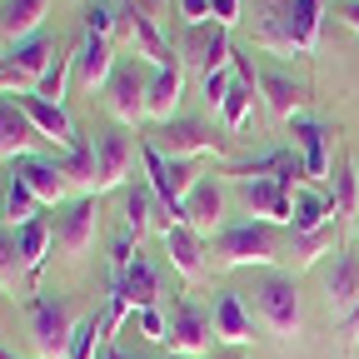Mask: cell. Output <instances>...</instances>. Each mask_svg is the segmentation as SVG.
<instances>
[{"label":"cell","mask_w":359,"mask_h":359,"mask_svg":"<svg viewBox=\"0 0 359 359\" xmlns=\"http://www.w3.org/2000/svg\"><path fill=\"white\" fill-rule=\"evenodd\" d=\"M210 259L224 269H255V264H280V224H264V219H245V224H224L210 245Z\"/></svg>","instance_id":"1"},{"label":"cell","mask_w":359,"mask_h":359,"mask_svg":"<svg viewBox=\"0 0 359 359\" xmlns=\"http://www.w3.org/2000/svg\"><path fill=\"white\" fill-rule=\"evenodd\" d=\"M320 11H325L320 0H269V15L259 25V45L264 50L309 55L314 45H320V20H325Z\"/></svg>","instance_id":"2"},{"label":"cell","mask_w":359,"mask_h":359,"mask_svg":"<svg viewBox=\"0 0 359 359\" xmlns=\"http://www.w3.org/2000/svg\"><path fill=\"white\" fill-rule=\"evenodd\" d=\"M75 309L65 299H30V344L40 359H65L75 339Z\"/></svg>","instance_id":"3"},{"label":"cell","mask_w":359,"mask_h":359,"mask_svg":"<svg viewBox=\"0 0 359 359\" xmlns=\"http://www.w3.org/2000/svg\"><path fill=\"white\" fill-rule=\"evenodd\" d=\"M55 60V45L45 35H30V40H15L6 45V55H0V90H15V95H30L40 85V75L50 70Z\"/></svg>","instance_id":"4"},{"label":"cell","mask_w":359,"mask_h":359,"mask_svg":"<svg viewBox=\"0 0 359 359\" xmlns=\"http://www.w3.org/2000/svg\"><path fill=\"white\" fill-rule=\"evenodd\" d=\"M140 160H145V170H150V190L160 195V205L180 219V205H185V195L200 185V170L190 165V160H170V155H160V145H140Z\"/></svg>","instance_id":"5"},{"label":"cell","mask_w":359,"mask_h":359,"mask_svg":"<svg viewBox=\"0 0 359 359\" xmlns=\"http://www.w3.org/2000/svg\"><path fill=\"white\" fill-rule=\"evenodd\" d=\"M255 294H259V320L269 325V334L294 339V334H299V320H304V309H299V285H294L290 275H264Z\"/></svg>","instance_id":"6"},{"label":"cell","mask_w":359,"mask_h":359,"mask_svg":"<svg viewBox=\"0 0 359 359\" xmlns=\"http://www.w3.org/2000/svg\"><path fill=\"white\" fill-rule=\"evenodd\" d=\"M135 155H140V145H135V135H125L120 125H115V130H100V135H95L100 195H105V190H125V180H130V170H135Z\"/></svg>","instance_id":"7"},{"label":"cell","mask_w":359,"mask_h":359,"mask_svg":"<svg viewBox=\"0 0 359 359\" xmlns=\"http://www.w3.org/2000/svg\"><path fill=\"white\" fill-rule=\"evenodd\" d=\"M15 100H20V110L30 115V125H35V135H40V140L60 145L65 155H70L75 145H85V135L75 130V120H70V110H65V105H50V100H40L35 90H30V95H15Z\"/></svg>","instance_id":"8"},{"label":"cell","mask_w":359,"mask_h":359,"mask_svg":"<svg viewBox=\"0 0 359 359\" xmlns=\"http://www.w3.org/2000/svg\"><path fill=\"white\" fill-rule=\"evenodd\" d=\"M95 235H100V195H75V200H70V210L60 215L55 245L75 259V255H85L90 245H95Z\"/></svg>","instance_id":"9"},{"label":"cell","mask_w":359,"mask_h":359,"mask_svg":"<svg viewBox=\"0 0 359 359\" xmlns=\"http://www.w3.org/2000/svg\"><path fill=\"white\" fill-rule=\"evenodd\" d=\"M210 334H215V320L200 309V304H175V314H170V354H180V359H200L205 349H210Z\"/></svg>","instance_id":"10"},{"label":"cell","mask_w":359,"mask_h":359,"mask_svg":"<svg viewBox=\"0 0 359 359\" xmlns=\"http://www.w3.org/2000/svg\"><path fill=\"white\" fill-rule=\"evenodd\" d=\"M240 195H245V205H250L255 219H264V224H294V195L299 190H285L275 175L240 180Z\"/></svg>","instance_id":"11"},{"label":"cell","mask_w":359,"mask_h":359,"mask_svg":"<svg viewBox=\"0 0 359 359\" xmlns=\"http://www.w3.org/2000/svg\"><path fill=\"white\" fill-rule=\"evenodd\" d=\"M219 219H224V190H219V180L200 175V185L185 195V205H180V219H170V224H190V230L205 240V235H219Z\"/></svg>","instance_id":"12"},{"label":"cell","mask_w":359,"mask_h":359,"mask_svg":"<svg viewBox=\"0 0 359 359\" xmlns=\"http://www.w3.org/2000/svg\"><path fill=\"white\" fill-rule=\"evenodd\" d=\"M145 90H150V80L135 70V60H130V65H115V75H110V85H105L110 115H115L120 125H140V120H150V115H145Z\"/></svg>","instance_id":"13"},{"label":"cell","mask_w":359,"mask_h":359,"mask_svg":"<svg viewBox=\"0 0 359 359\" xmlns=\"http://www.w3.org/2000/svg\"><path fill=\"white\" fill-rule=\"evenodd\" d=\"M185 65H195L200 75L224 70V65H230V30H224L219 20L185 25Z\"/></svg>","instance_id":"14"},{"label":"cell","mask_w":359,"mask_h":359,"mask_svg":"<svg viewBox=\"0 0 359 359\" xmlns=\"http://www.w3.org/2000/svg\"><path fill=\"white\" fill-rule=\"evenodd\" d=\"M215 150H219V135L205 120L180 115L160 130V155H170V160H195V155H215Z\"/></svg>","instance_id":"15"},{"label":"cell","mask_w":359,"mask_h":359,"mask_svg":"<svg viewBox=\"0 0 359 359\" xmlns=\"http://www.w3.org/2000/svg\"><path fill=\"white\" fill-rule=\"evenodd\" d=\"M110 75H115V40H105V35H80V45H75V80H80V90H105L110 85Z\"/></svg>","instance_id":"16"},{"label":"cell","mask_w":359,"mask_h":359,"mask_svg":"<svg viewBox=\"0 0 359 359\" xmlns=\"http://www.w3.org/2000/svg\"><path fill=\"white\" fill-rule=\"evenodd\" d=\"M125 35H130V45H135V55L150 60L155 70L180 65V60H175V50L165 45V35H160V25H155V15H150L145 6H135V0H130V11H125Z\"/></svg>","instance_id":"17"},{"label":"cell","mask_w":359,"mask_h":359,"mask_svg":"<svg viewBox=\"0 0 359 359\" xmlns=\"http://www.w3.org/2000/svg\"><path fill=\"white\" fill-rule=\"evenodd\" d=\"M20 180H25V190L40 200V205H60L65 195H70V180H65V170H60V160H45V155H25V160H15L11 165Z\"/></svg>","instance_id":"18"},{"label":"cell","mask_w":359,"mask_h":359,"mask_svg":"<svg viewBox=\"0 0 359 359\" xmlns=\"http://www.w3.org/2000/svg\"><path fill=\"white\" fill-rule=\"evenodd\" d=\"M290 135L299 140V155H304V170H309L314 185H320V180H330V145H334V130L320 125V120H309V115H294V120H290Z\"/></svg>","instance_id":"19"},{"label":"cell","mask_w":359,"mask_h":359,"mask_svg":"<svg viewBox=\"0 0 359 359\" xmlns=\"http://www.w3.org/2000/svg\"><path fill=\"white\" fill-rule=\"evenodd\" d=\"M215 339H224L230 349H245L250 339H255V314L245 309V299L235 294V290H219L215 294Z\"/></svg>","instance_id":"20"},{"label":"cell","mask_w":359,"mask_h":359,"mask_svg":"<svg viewBox=\"0 0 359 359\" xmlns=\"http://www.w3.org/2000/svg\"><path fill=\"white\" fill-rule=\"evenodd\" d=\"M35 140H40V135H35L30 115L20 110V100L15 95H0V155L15 165V160H25L35 150Z\"/></svg>","instance_id":"21"},{"label":"cell","mask_w":359,"mask_h":359,"mask_svg":"<svg viewBox=\"0 0 359 359\" xmlns=\"http://www.w3.org/2000/svg\"><path fill=\"white\" fill-rule=\"evenodd\" d=\"M165 255H170V264H175L180 280H200L205 264H210L205 240L190 230V224H165Z\"/></svg>","instance_id":"22"},{"label":"cell","mask_w":359,"mask_h":359,"mask_svg":"<svg viewBox=\"0 0 359 359\" xmlns=\"http://www.w3.org/2000/svg\"><path fill=\"white\" fill-rule=\"evenodd\" d=\"M180 100H185V65L155 70L150 90H145V115L160 120V125H170V120H180Z\"/></svg>","instance_id":"23"},{"label":"cell","mask_w":359,"mask_h":359,"mask_svg":"<svg viewBox=\"0 0 359 359\" xmlns=\"http://www.w3.org/2000/svg\"><path fill=\"white\" fill-rule=\"evenodd\" d=\"M45 15H50V0H0V40L15 45L40 35Z\"/></svg>","instance_id":"24"},{"label":"cell","mask_w":359,"mask_h":359,"mask_svg":"<svg viewBox=\"0 0 359 359\" xmlns=\"http://www.w3.org/2000/svg\"><path fill=\"white\" fill-rule=\"evenodd\" d=\"M325 294H330V309L339 314V320L354 314V304H359V255L354 250H339L334 255V269H330Z\"/></svg>","instance_id":"25"},{"label":"cell","mask_w":359,"mask_h":359,"mask_svg":"<svg viewBox=\"0 0 359 359\" xmlns=\"http://www.w3.org/2000/svg\"><path fill=\"white\" fill-rule=\"evenodd\" d=\"M245 75L264 90V105L275 110L280 120H294V115H299V100H304V85H299V80H290V75H280V70H250V65H245Z\"/></svg>","instance_id":"26"},{"label":"cell","mask_w":359,"mask_h":359,"mask_svg":"<svg viewBox=\"0 0 359 359\" xmlns=\"http://www.w3.org/2000/svg\"><path fill=\"white\" fill-rule=\"evenodd\" d=\"M110 280L125 290L130 309H155V299H160V280H155V269H150V259H145V255H135L125 275H110Z\"/></svg>","instance_id":"27"},{"label":"cell","mask_w":359,"mask_h":359,"mask_svg":"<svg viewBox=\"0 0 359 359\" xmlns=\"http://www.w3.org/2000/svg\"><path fill=\"white\" fill-rule=\"evenodd\" d=\"M15 240H20V264H25V285L35 290V280H40V269H45V259H50V224L45 219H30V224H20L15 230Z\"/></svg>","instance_id":"28"},{"label":"cell","mask_w":359,"mask_h":359,"mask_svg":"<svg viewBox=\"0 0 359 359\" xmlns=\"http://www.w3.org/2000/svg\"><path fill=\"white\" fill-rule=\"evenodd\" d=\"M155 205H160V195L155 190H145V185H130L125 190V235L140 245L155 224H160V215H155Z\"/></svg>","instance_id":"29"},{"label":"cell","mask_w":359,"mask_h":359,"mask_svg":"<svg viewBox=\"0 0 359 359\" xmlns=\"http://www.w3.org/2000/svg\"><path fill=\"white\" fill-rule=\"evenodd\" d=\"M60 170H65V180H70V190H80V195H100V165H95V140H85V145H75L65 160H60Z\"/></svg>","instance_id":"30"},{"label":"cell","mask_w":359,"mask_h":359,"mask_svg":"<svg viewBox=\"0 0 359 359\" xmlns=\"http://www.w3.org/2000/svg\"><path fill=\"white\" fill-rule=\"evenodd\" d=\"M330 210H334V219H354V210H359V160H339V170L330 175Z\"/></svg>","instance_id":"31"},{"label":"cell","mask_w":359,"mask_h":359,"mask_svg":"<svg viewBox=\"0 0 359 359\" xmlns=\"http://www.w3.org/2000/svg\"><path fill=\"white\" fill-rule=\"evenodd\" d=\"M334 245H339V230H334V224H325V230H309V235H290V255H285V259H290L294 269H309L320 255H339Z\"/></svg>","instance_id":"32"},{"label":"cell","mask_w":359,"mask_h":359,"mask_svg":"<svg viewBox=\"0 0 359 359\" xmlns=\"http://www.w3.org/2000/svg\"><path fill=\"white\" fill-rule=\"evenodd\" d=\"M219 115H224V130H230V135H240V130L250 125V115H255V80H250L245 70L230 80V95H224Z\"/></svg>","instance_id":"33"},{"label":"cell","mask_w":359,"mask_h":359,"mask_svg":"<svg viewBox=\"0 0 359 359\" xmlns=\"http://www.w3.org/2000/svg\"><path fill=\"white\" fill-rule=\"evenodd\" d=\"M70 80H75V45L55 50L50 70H45V75H40V85H35V95H40V100H50V105H65V90H70Z\"/></svg>","instance_id":"34"},{"label":"cell","mask_w":359,"mask_h":359,"mask_svg":"<svg viewBox=\"0 0 359 359\" xmlns=\"http://www.w3.org/2000/svg\"><path fill=\"white\" fill-rule=\"evenodd\" d=\"M325 224H334L330 200L299 190V195H294V224H290V235H309V230H325Z\"/></svg>","instance_id":"35"},{"label":"cell","mask_w":359,"mask_h":359,"mask_svg":"<svg viewBox=\"0 0 359 359\" xmlns=\"http://www.w3.org/2000/svg\"><path fill=\"white\" fill-rule=\"evenodd\" d=\"M105 314H90V320L75 325V339H70V354L65 359H95V349H105Z\"/></svg>","instance_id":"36"},{"label":"cell","mask_w":359,"mask_h":359,"mask_svg":"<svg viewBox=\"0 0 359 359\" xmlns=\"http://www.w3.org/2000/svg\"><path fill=\"white\" fill-rule=\"evenodd\" d=\"M35 205H40V200L25 190V180L11 170V185H6V219H11V230H20V224L40 219V215H35Z\"/></svg>","instance_id":"37"},{"label":"cell","mask_w":359,"mask_h":359,"mask_svg":"<svg viewBox=\"0 0 359 359\" xmlns=\"http://www.w3.org/2000/svg\"><path fill=\"white\" fill-rule=\"evenodd\" d=\"M15 280H25L20 240H15V230H6V224H0V285H15Z\"/></svg>","instance_id":"38"},{"label":"cell","mask_w":359,"mask_h":359,"mask_svg":"<svg viewBox=\"0 0 359 359\" xmlns=\"http://www.w3.org/2000/svg\"><path fill=\"white\" fill-rule=\"evenodd\" d=\"M115 25H120V11L115 6H105V0H90V6H85V30L90 35L115 40Z\"/></svg>","instance_id":"39"},{"label":"cell","mask_w":359,"mask_h":359,"mask_svg":"<svg viewBox=\"0 0 359 359\" xmlns=\"http://www.w3.org/2000/svg\"><path fill=\"white\" fill-rule=\"evenodd\" d=\"M135 325H140V334L150 339V344H165L170 339V320L160 309H135Z\"/></svg>","instance_id":"40"},{"label":"cell","mask_w":359,"mask_h":359,"mask_svg":"<svg viewBox=\"0 0 359 359\" xmlns=\"http://www.w3.org/2000/svg\"><path fill=\"white\" fill-rule=\"evenodd\" d=\"M230 80H235L230 70H210V75H205V105H210V110L224 105V95H230Z\"/></svg>","instance_id":"41"},{"label":"cell","mask_w":359,"mask_h":359,"mask_svg":"<svg viewBox=\"0 0 359 359\" xmlns=\"http://www.w3.org/2000/svg\"><path fill=\"white\" fill-rule=\"evenodd\" d=\"M215 11V0H180V15H185V25H205Z\"/></svg>","instance_id":"42"},{"label":"cell","mask_w":359,"mask_h":359,"mask_svg":"<svg viewBox=\"0 0 359 359\" xmlns=\"http://www.w3.org/2000/svg\"><path fill=\"white\" fill-rule=\"evenodd\" d=\"M210 20H219L224 30H230V25L240 20V0H215V11H210Z\"/></svg>","instance_id":"43"},{"label":"cell","mask_w":359,"mask_h":359,"mask_svg":"<svg viewBox=\"0 0 359 359\" xmlns=\"http://www.w3.org/2000/svg\"><path fill=\"white\" fill-rule=\"evenodd\" d=\"M344 25L359 30V0H349V6H344Z\"/></svg>","instance_id":"44"},{"label":"cell","mask_w":359,"mask_h":359,"mask_svg":"<svg viewBox=\"0 0 359 359\" xmlns=\"http://www.w3.org/2000/svg\"><path fill=\"white\" fill-rule=\"evenodd\" d=\"M95 359H130V354H120V349H115V344H110V339H105V349H100V354H95Z\"/></svg>","instance_id":"45"},{"label":"cell","mask_w":359,"mask_h":359,"mask_svg":"<svg viewBox=\"0 0 359 359\" xmlns=\"http://www.w3.org/2000/svg\"><path fill=\"white\" fill-rule=\"evenodd\" d=\"M344 330H354V339H359V304H354V314L344 320Z\"/></svg>","instance_id":"46"},{"label":"cell","mask_w":359,"mask_h":359,"mask_svg":"<svg viewBox=\"0 0 359 359\" xmlns=\"http://www.w3.org/2000/svg\"><path fill=\"white\" fill-rule=\"evenodd\" d=\"M0 359H20V354H15V349H0Z\"/></svg>","instance_id":"47"},{"label":"cell","mask_w":359,"mask_h":359,"mask_svg":"<svg viewBox=\"0 0 359 359\" xmlns=\"http://www.w3.org/2000/svg\"><path fill=\"white\" fill-rule=\"evenodd\" d=\"M0 215H6V185H0Z\"/></svg>","instance_id":"48"},{"label":"cell","mask_w":359,"mask_h":359,"mask_svg":"<svg viewBox=\"0 0 359 359\" xmlns=\"http://www.w3.org/2000/svg\"><path fill=\"white\" fill-rule=\"evenodd\" d=\"M354 240H359V210H354Z\"/></svg>","instance_id":"49"},{"label":"cell","mask_w":359,"mask_h":359,"mask_svg":"<svg viewBox=\"0 0 359 359\" xmlns=\"http://www.w3.org/2000/svg\"><path fill=\"white\" fill-rule=\"evenodd\" d=\"M170 359H180V354H170Z\"/></svg>","instance_id":"50"},{"label":"cell","mask_w":359,"mask_h":359,"mask_svg":"<svg viewBox=\"0 0 359 359\" xmlns=\"http://www.w3.org/2000/svg\"><path fill=\"white\" fill-rule=\"evenodd\" d=\"M354 344H359V339H354Z\"/></svg>","instance_id":"51"}]
</instances>
